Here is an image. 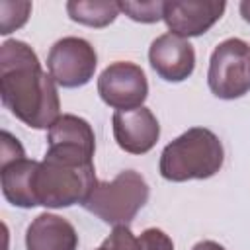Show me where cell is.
I'll return each mask as SVG.
<instances>
[{"instance_id": "obj_18", "label": "cell", "mask_w": 250, "mask_h": 250, "mask_svg": "<svg viewBox=\"0 0 250 250\" xmlns=\"http://www.w3.org/2000/svg\"><path fill=\"white\" fill-rule=\"evenodd\" d=\"M0 156H2L0 158V164L25 156L23 146L20 145V141L16 137H12L8 131H2V150H0Z\"/></svg>"}, {"instance_id": "obj_11", "label": "cell", "mask_w": 250, "mask_h": 250, "mask_svg": "<svg viewBox=\"0 0 250 250\" xmlns=\"http://www.w3.org/2000/svg\"><path fill=\"white\" fill-rule=\"evenodd\" d=\"M27 250H76L78 234L76 229L59 215L41 213L25 230Z\"/></svg>"}, {"instance_id": "obj_15", "label": "cell", "mask_w": 250, "mask_h": 250, "mask_svg": "<svg viewBox=\"0 0 250 250\" xmlns=\"http://www.w3.org/2000/svg\"><path fill=\"white\" fill-rule=\"evenodd\" d=\"M119 10L141 23H154L162 20L164 2H119Z\"/></svg>"}, {"instance_id": "obj_19", "label": "cell", "mask_w": 250, "mask_h": 250, "mask_svg": "<svg viewBox=\"0 0 250 250\" xmlns=\"http://www.w3.org/2000/svg\"><path fill=\"white\" fill-rule=\"evenodd\" d=\"M191 250H225V246H221V244L215 242V240H201V242H197Z\"/></svg>"}, {"instance_id": "obj_9", "label": "cell", "mask_w": 250, "mask_h": 250, "mask_svg": "<svg viewBox=\"0 0 250 250\" xmlns=\"http://www.w3.org/2000/svg\"><path fill=\"white\" fill-rule=\"evenodd\" d=\"M148 62L152 70L166 82H182L195 68L193 45L174 33H164L150 43Z\"/></svg>"}, {"instance_id": "obj_7", "label": "cell", "mask_w": 250, "mask_h": 250, "mask_svg": "<svg viewBox=\"0 0 250 250\" xmlns=\"http://www.w3.org/2000/svg\"><path fill=\"white\" fill-rule=\"evenodd\" d=\"M98 94L115 111L137 109L148 96V82L143 68L129 61L105 66L98 78Z\"/></svg>"}, {"instance_id": "obj_13", "label": "cell", "mask_w": 250, "mask_h": 250, "mask_svg": "<svg viewBox=\"0 0 250 250\" xmlns=\"http://www.w3.org/2000/svg\"><path fill=\"white\" fill-rule=\"evenodd\" d=\"M66 12L72 21L88 27H105L119 16V2H66Z\"/></svg>"}, {"instance_id": "obj_20", "label": "cell", "mask_w": 250, "mask_h": 250, "mask_svg": "<svg viewBox=\"0 0 250 250\" xmlns=\"http://www.w3.org/2000/svg\"><path fill=\"white\" fill-rule=\"evenodd\" d=\"M240 16L244 18V21H248L250 23V0H244V2H240Z\"/></svg>"}, {"instance_id": "obj_1", "label": "cell", "mask_w": 250, "mask_h": 250, "mask_svg": "<svg viewBox=\"0 0 250 250\" xmlns=\"http://www.w3.org/2000/svg\"><path fill=\"white\" fill-rule=\"evenodd\" d=\"M0 96L10 113L33 129H51L61 117L57 82L23 41L10 39L0 47Z\"/></svg>"}, {"instance_id": "obj_6", "label": "cell", "mask_w": 250, "mask_h": 250, "mask_svg": "<svg viewBox=\"0 0 250 250\" xmlns=\"http://www.w3.org/2000/svg\"><path fill=\"white\" fill-rule=\"evenodd\" d=\"M96 49L82 37H62L47 55L49 74L62 88H78L88 84L96 72Z\"/></svg>"}, {"instance_id": "obj_17", "label": "cell", "mask_w": 250, "mask_h": 250, "mask_svg": "<svg viewBox=\"0 0 250 250\" xmlns=\"http://www.w3.org/2000/svg\"><path fill=\"white\" fill-rule=\"evenodd\" d=\"M141 250H174L172 238L160 229H146L139 236Z\"/></svg>"}, {"instance_id": "obj_12", "label": "cell", "mask_w": 250, "mask_h": 250, "mask_svg": "<svg viewBox=\"0 0 250 250\" xmlns=\"http://www.w3.org/2000/svg\"><path fill=\"white\" fill-rule=\"evenodd\" d=\"M39 162L29 160L25 156L0 164V182L4 197L16 207H35L33 199V174Z\"/></svg>"}, {"instance_id": "obj_14", "label": "cell", "mask_w": 250, "mask_h": 250, "mask_svg": "<svg viewBox=\"0 0 250 250\" xmlns=\"http://www.w3.org/2000/svg\"><path fill=\"white\" fill-rule=\"evenodd\" d=\"M31 12L29 2H0V33L8 35L16 29H20Z\"/></svg>"}, {"instance_id": "obj_10", "label": "cell", "mask_w": 250, "mask_h": 250, "mask_svg": "<svg viewBox=\"0 0 250 250\" xmlns=\"http://www.w3.org/2000/svg\"><path fill=\"white\" fill-rule=\"evenodd\" d=\"M113 123V137L121 150L129 154H145L148 152L158 137H160V125L154 113L141 105L137 109H125L115 111L111 117Z\"/></svg>"}, {"instance_id": "obj_4", "label": "cell", "mask_w": 250, "mask_h": 250, "mask_svg": "<svg viewBox=\"0 0 250 250\" xmlns=\"http://www.w3.org/2000/svg\"><path fill=\"white\" fill-rule=\"evenodd\" d=\"M148 201V184L135 170L119 172L111 182H96L82 203L86 211L107 225H129Z\"/></svg>"}, {"instance_id": "obj_3", "label": "cell", "mask_w": 250, "mask_h": 250, "mask_svg": "<svg viewBox=\"0 0 250 250\" xmlns=\"http://www.w3.org/2000/svg\"><path fill=\"white\" fill-rule=\"evenodd\" d=\"M225 162V148L219 137L205 127H191L168 143L160 154V176L168 182L207 180Z\"/></svg>"}, {"instance_id": "obj_16", "label": "cell", "mask_w": 250, "mask_h": 250, "mask_svg": "<svg viewBox=\"0 0 250 250\" xmlns=\"http://www.w3.org/2000/svg\"><path fill=\"white\" fill-rule=\"evenodd\" d=\"M96 250H141V244L127 225H117Z\"/></svg>"}, {"instance_id": "obj_2", "label": "cell", "mask_w": 250, "mask_h": 250, "mask_svg": "<svg viewBox=\"0 0 250 250\" xmlns=\"http://www.w3.org/2000/svg\"><path fill=\"white\" fill-rule=\"evenodd\" d=\"M96 182L94 152L68 145H47L45 158L33 174V199L35 205L51 209L82 205Z\"/></svg>"}, {"instance_id": "obj_8", "label": "cell", "mask_w": 250, "mask_h": 250, "mask_svg": "<svg viewBox=\"0 0 250 250\" xmlns=\"http://www.w3.org/2000/svg\"><path fill=\"white\" fill-rule=\"evenodd\" d=\"M225 8V2L213 0H172L164 2L162 20L166 21L170 33L188 39L209 31L221 20Z\"/></svg>"}, {"instance_id": "obj_5", "label": "cell", "mask_w": 250, "mask_h": 250, "mask_svg": "<svg viewBox=\"0 0 250 250\" xmlns=\"http://www.w3.org/2000/svg\"><path fill=\"white\" fill-rule=\"evenodd\" d=\"M207 84L213 96L236 100L250 92V45L230 37L215 47L209 59Z\"/></svg>"}]
</instances>
